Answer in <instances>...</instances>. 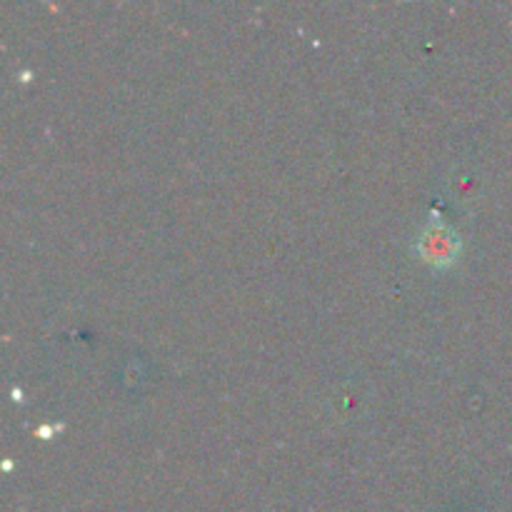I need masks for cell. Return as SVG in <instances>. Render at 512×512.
Masks as SVG:
<instances>
[{"mask_svg": "<svg viewBox=\"0 0 512 512\" xmlns=\"http://www.w3.org/2000/svg\"><path fill=\"white\" fill-rule=\"evenodd\" d=\"M423 243H425V255H428L433 263H448V260L455 255V238L443 228L430 230V233L423 238Z\"/></svg>", "mask_w": 512, "mask_h": 512, "instance_id": "obj_1", "label": "cell"}]
</instances>
